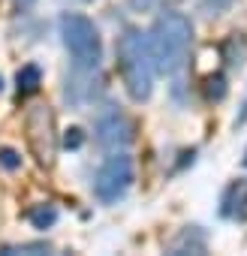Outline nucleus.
Masks as SVG:
<instances>
[{
    "mask_svg": "<svg viewBox=\"0 0 247 256\" xmlns=\"http://www.w3.org/2000/svg\"><path fill=\"white\" fill-rule=\"evenodd\" d=\"M36 256V253H52V244L46 241H34V244H6L4 247V256Z\"/></svg>",
    "mask_w": 247,
    "mask_h": 256,
    "instance_id": "8",
    "label": "nucleus"
},
{
    "mask_svg": "<svg viewBox=\"0 0 247 256\" xmlns=\"http://www.w3.org/2000/svg\"><path fill=\"white\" fill-rule=\"evenodd\" d=\"M96 139H100L102 145H108V148L130 142V120L124 118L118 108L102 112L100 120H96Z\"/></svg>",
    "mask_w": 247,
    "mask_h": 256,
    "instance_id": "6",
    "label": "nucleus"
},
{
    "mask_svg": "<svg viewBox=\"0 0 247 256\" xmlns=\"http://www.w3.org/2000/svg\"><path fill=\"white\" fill-rule=\"evenodd\" d=\"M82 4H90V0H82Z\"/></svg>",
    "mask_w": 247,
    "mask_h": 256,
    "instance_id": "17",
    "label": "nucleus"
},
{
    "mask_svg": "<svg viewBox=\"0 0 247 256\" xmlns=\"http://www.w3.org/2000/svg\"><path fill=\"white\" fill-rule=\"evenodd\" d=\"M232 4H235V0H202V12H208V16H220V12H226Z\"/></svg>",
    "mask_w": 247,
    "mask_h": 256,
    "instance_id": "10",
    "label": "nucleus"
},
{
    "mask_svg": "<svg viewBox=\"0 0 247 256\" xmlns=\"http://www.w3.org/2000/svg\"><path fill=\"white\" fill-rule=\"evenodd\" d=\"M18 6H30V4H36V0H16Z\"/></svg>",
    "mask_w": 247,
    "mask_h": 256,
    "instance_id": "14",
    "label": "nucleus"
},
{
    "mask_svg": "<svg viewBox=\"0 0 247 256\" xmlns=\"http://www.w3.org/2000/svg\"><path fill=\"white\" fill-rule=\"evenodd\" d=\"M148 46L154 54V66L160 76H178L193 52V24L187 16L166 10L154 18L148 30Z\"/></svg>",
    "mask_w": 247,
    "mask_h": 256,
    "instance_id": "1",
    "label": "nucleus"
},
{
    "mask_svg": "<svg viewBox=\"0 0 247 256\" xmlns=\"http://www.w3.org/2000/svg\"><path fill=\"white\" fill-rule=\"evenodd\" d=\"M118 72L124 90L133 102H145L154 94L157 66L148 46V34H142L139 28H127L118 36Z\"/></svg>",
    "mask_w": 247,
    "mask_h": 256,
    "instance_id": "2",
    "label": "nucleus"
},
{
    "mask_svg": "<svg viewBox=\"0 0 247 256\" xmlns=\"http://www.w3.org/2000/svg\"><path fill=\"white\" fill-rule=\"evenodd\" d=\"M133 181H136L133 157H130V154H124V151H118V154H108V157L102 160V166L96 169L94 193H96L100 202L112 205V202H118L124 193L133 187Z\"/></svg>",
    "mask_w": 247,
    "mask_h": 256,
    "instance_id": "4",
    "label": "nucleus"
},
{
    "mask_svg": "<svg viewBox=\"0 0 247 256\" xmlns=\"http://www.w3.org/2000/svg\"><path fill=\"white\" fill-rule=\"evenodd\" d=\"M52 220H54V211H52V208H48L46 214H34V223H36V226H42V223H52Z\"/></svg>",
    "mask_w": 247,
    "mask_h": 256,
    "instance_id": "12",
    "label": "nucleus"
},
{
    "mask_svg": "<svg viewBox=\"0 0 247 256\" xmlns=\"http://www.w3.org/2000/svg\"><path fill=\"white\" fill-rule=\"evenodd\" d=\"M58 28H60V40L72 58L76 72H94L102 60V40H100L96 24L82 12H64Z\"/></svg>",
    "mask_w": 247,
    "mask_h": 256,
    "instance_id": "3",
    "label": "nucleus"
},
{
    "mask_svg": "<svg viewBox=\"0 0 247 256\" xmlns=\"http://www.w3.org/2000/svg\"><path fill=\"white\" fill-rule=\"evenodd\" d=\"M36 84H40V70L36 66H28V70L18 72V90L30 94V90H36Z\"/></svg>",
    "mask_w": 247,
    "mask_h": 256,
    "instance_id": "9",
    "label": "nucleus"
},
{
    "mask_svg": "<svg viewBox=\"0 0 247 256\" xmlns=\"http://www.w3.org/2000/svg\"><path fill=\"white\" fill-rule=\"evenodd\" d=\"M12 157H16L12 151H0V160H4V166H10V169H12V166H18V160H12Z\"/></svg>",
    "mask_w": 247,
    "mask_h": 256,
    "instance_id": "13",
    "label": "nucleus"
},
{
    "mask_svg": "<svg viewBox=\"0 0 247 256\" xmlns=\"http://www.w3.org/2000/svg\"><path fill=\"white\" fill-rule=\"evenodd\" d=\"M244 120H247V102H244V114H241V118H238L235 124H244Z\"/></svg>",
    "mask_w": 247,
    "mask_h": 256,
    "instance_id": "15",
    "label": "nucleus"
},
{
    "mask_svg": "<svg viewBox=\"0 0 247 256\" xmlns=\"http://www.w3.org/2000/svg\"><path fill=\"white\" fill-rule=\"evenodd\" d=\"M220 214L223 217H247V178H241V181H232L229 187H226V193H223V202H220Z\"/></svg>",
    "mask_w": 247,
    "mask_h": 256,
    "instance_id": "7",
    "label": "nucleus"
},
{
    "mask_svg": "<svg viewBox=\"0 0 247 256\" xmlns=\"http://www.w3.org/2000/svg\"><path fill=\"white\" fill-rule=\"evenodd\" d=\"M136 4H139V6H163V10H166V6L175 4V0H136Z\"/></svg>",
    "mask_w": 247,
    "mask_h": 256,
    "instance_id": "11",
    "label": "nucleus"
},
{
    "mask_svg": "<svg viewBox=\"0 0 247 256\" xmlns=\"http://www.w3.org/2000/svg\"><path fill=\"white\" fill-rule=\"evenodd\" d=\"M244 166H247V151H244Z\"/></svg>",
    "mask_w": 247,
    "mask_h": 256,
    "instance_id": "16",
    "label": "nucleus"
},
{
    "mask_svg": "<svg viewBox=\"0 0 247 256\" xmlns=\"http://www.w3.org/2000/svg\"><path fill=\"white\" fill-rule=\"evenodd\" d=\"M28 130H30V145H36V142L46 136V145L36 148V157H40L42 166H52V163H54V151H58V139H54V120H52L48 106H36V108L30 112Z\"/></svg>",
    "mask_w": 247,
    "mask_h": 256,
    "instance_id": "5",
    "label": "nucleus"
}]
</instances>
